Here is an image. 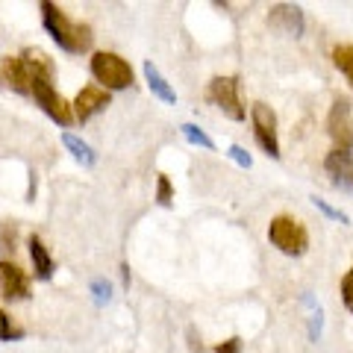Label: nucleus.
I'll return each mask as SVG.
<instances>
[{
    "instance_id": "obj_1",
    "label": "nucleus",
    "mask_w": 353,
    "mask_h": 353,
    "mask_svg": "<svg viewBox=\"0 0 353 353\" xmlns=\"http://www.w3.org/2000/svg\"><path fill=\"white\" fill-rule=\"evenodd\" d=\"M39 9H41L44 32H48V36L57 41L65 53H85L88 48H92L94 32H92L88 24H83V21H71L68 15L62 12V6L50 3V0H41Z\"/></svg>"
},
{
    "instance_id": "obj_2",
    "label": "nucleus",
    "mask_w": 353,
    "mask_h": 353,
    "mask_svg": "<svg viewBox=\"0 0 353 353\" xmlns=\"http://www.w3.org/2000/svg\"><path fill=\"white\" fill-rule=\"evenodd\" d=\"M88 71L97 83H101L103 92H124L132 85V65L118 57L112 50H97L88 59Z\"/></svg>"
},
{
    "instance_id": "obj_3",
    "label": "nucleus",
    "mask_w": 353,
    "mask_h": 353,
    "mask_svg": "<svg viewBox=\"0 0 353 353\" xmlns=\"http://www.w3.org/2000/svg\"><path fill=\"white\" fill-rule=\"evenodd\" d=\"M268 241L285 256H303L309 248V233L306 227L292 215H277L268 224Z\"/></svg>"
},
{
    "instance_id": "obj_4",
    "label": "nucleus",
    "mask_w": 353,
    "mask_h": 353,
    "mask_svg": "<svg viewBox=\"0 0 353 353\" xmlns=\"http://www.w3.org/2000/svg\"><path fill=\"white\" fill-rule=\"evenodd\" d=\"M206 97L212 101L221 112L233 121H245L248 118V109L239 97V77H215L206 88Z\"/></svg>"
},
{
    "instance_id": "obj_5",
    "label": "nucleus",
    "mask_w": 353,
    "mask_h": 353,
    "mask_svg": "<svg viewBox=\"0 0 353 353\" xmlns=\"http://www.w3.org/2000/svg\"><path fill=\"white\" fill-rule=\"evenodd\" d=\"M327 132H330V139H333L336 150L350 153V148H353V109H350L347 97H336L333 106H330Z\"/></svg>"
},
{
    "instance_id": "obj_6",
    "label": "nucleus",
    "mask_w": 353,
    "mask_h": 353,
    "mask_svg": "<svg viewBox=\"0 0 353 353\" xmlns=\"http://www.w3.org/2000/svg\"><path fill=\"white\" fill-rule=\"evenodd\" d=\"M250 124H253V136H256L259 148L268 153L271 159H280L277 115H274V109L265 106V103H253V106H250Z\"/></svg>"
},
{
    "instance_id": "obj_7",
    "label": "nucleus",
    "mask_w": 353,
    "mask_h": 353,
    "mask_svg": "<svg viewBox=\"0 0 353 353\" xmlns=\"http://www.w3.org/2000/svg\"><path fill=\"white\" fill-rule=\"evenodd\" d=\"M0 294L3 301H30V274L12 259H0Z\"/></svg>"
},
{
    "instance_id": "obj_8",
    "label": "nucleus",
    "mask_w": 353,
    "mask_h": 353,
    "mask_svg": "<svg viewBox=\"0 0 353 353\" xmlns=\"http://www.w3.org/2000/svg\"><path fill=\"white\" fill-rule=\"evenodd\" d=\"M109 101H112V94L103 92L101 85H85L80 94L74 97V121H80V124H85V121H92L97 112H103V109L109 106Z\"/></svg>"
},
{
    "instance_id": "obj_9",
    "label": "nucleus",
    "mask_w": 353,
    "mask_h": 353,
    "mask_svg": "<svg viewBox=\"0 0 353 353\" xmlns=\"http://www.w3.org/2000/svg\"><path fill=\"white\" fill-rule=\"evenodd\" d=\"M27 253H30V262H32V277L41 280V283H48L53 277V271H57V259L50 256V250L41 241L39 233H32L27 239Z\"/></svg>"
},
{
    "instance_id": "obj_10",
    "label": "nucleus",
    "mask_w": 353,
    "mask_h": 353,
    "mask_svg": "<svg viewBox=\"0 0 353 353\" xmlns=\"http://www.w3.org/2000/svg\"><path fill=\"white\" fill-rule=\"evenodd\" d=\"M324 168H327V174H330V180H333L336 189L353 194V157H350V153L333 150L324 159Z\"/></svg>"
},
{
    "instance_id": "obj_11",
    "label": "nucleus",
    "mask_w": 353,
    "mask_h": 353,
    "mask_svg": "<svg viewBox=\"0 0 353 353\" xmlns=\"http://www.w3.org/2000/svg\"><path fill=\"white\" fill-rule=\"evenodd\" d=\"M268 24L280 27L283 32H289V36H301L303 32V12H301V6L277 3V6L268 9Z\"/></svg>"
},
{
    "instance_id": "obj_12",
    "label": "nucleus",
    "mask_w": 353,
    "mask_h": 353,
    "mask_svg": "<svg viewBox=\"0 0 353 353\" xmlns=\"http://www.w3.org/2000/svg\"><path fill=\"white\" fill-rule=\"evenodd\" d=\"M0 74H3V80L9 83L12 92L30 97V77H27V68H24V62H21V57H3Z\"/></svg>"
},
{
    "instance_id": "obj_13",
    "label": "nucleus",
    "mask_w": 353,
    "mask_h": 353,
    "mask_svg": "<svg viewBox=\"0 0 353 353\" xmlns=\"http://www.w3.org/2000/svg\"><path fill=\"white\" fill-rule=\"evenodd\" d=\"M141 71H145V80H148V85H150V92L159 97L162 103H176V94H174V88L168 85V80L159 74V68L153 62H145L141 65Z\"/></svg>"
},
{
    "instance_id": "obj_14",
    "label": "nucleus",
    "mask_w": 353,
    "mask_h": 353,
    "mask_svg": "<svg viewBox=\"0 0 353 353\" xmlns=\"http://www.w3.org/2000/svg\"><path fill=\"white\" fill-rule=\"evenodd\" d=\"M62 145H65V150H68L77 162L83 165V168H92V165L97 162V153L92 150V145L83 141L80 136H74V132H62Z\"/></svg>"
},
{
    "instance_id": "obj_15",
    "label": "nucleus",
    "mask_w": 353,
    "mask_h": 353,
    "mask_svg": "<svg viewBox=\"0 0 353 353\" xmlns=\"http://www.w3.org/2000/svg\"><path fill=\"white\" fill-rule=\"evenodd\" d=\"M333 65L347 77V83L353 85V44H336L333 48Z\"/></svg>"
},
{
    "instance_id": "obj_16",
    "label": "nucleus",
    "mask_w": 353,
    "mask_h": 353,
    "mask_svg": "<svg viewBox=\"0 0 353 353\" xmlns=\"http://www.w3.org/2000/svg\"><path fill=\"white\" fill-rule=\"evenodd\" d=\"M303 306L309 309V339L318 341V336H321V324H324L321 321V306H318L309 294H303Z\"/></svg>"
},
{
    "instance_id": "obj_17",
    "label": "nucleus",
    "mask_w": 353,
    "mask_h": 353,
    "mask_svg": "<svg viewBox=\"0 0 353 353\" xmlns=\"http://www.w3.org/2000/svg\"><path fill=\"white\" fill-rule=\"evenodd\" d=\"M180 130H183V136L189 139L192 145H197V148H206V150H215V141L209 139L206 132H203L201 127H197V124H183Z\"/></svg>"
},
{
    "instance_id": "obj_18",
    "label": "nucleus",
    "mask_w": 353,
    "mask_h": 353,
    "mask_svg": "<svg viewBox=\"0 0 353 353\" xmlns=\"http://www.w3.org/2000/svg\"><path fill=\"white\" fill-rule=\"evenodd\" d=\"M18 339H24V330L12 324L6 309H0V341H18Z\"/></svg>"
},
{
    "instance_id": "obj_19",
    "label": "nucleus",
    "mask_w": 353,
    "mask_h": 353,
    "mask_svg": "<svg viewBox=\"0 0 353 353\" xmlns=\"http://www.w3.org/2000/svg\"><path fill=\"white\" fill-rule=\"evenodd\" d=\"M157 203L159 206H171L174 203V185L168 180V174H159L157 176Z\"/></svg>"
},
{
    "instance_id": "obj_20",
    "label": "nucleus",
    "mask_w": 353,
    "mask_h": 353,
    "mask_svg": "<svg viewBox=\"0 0 353 353\" xmlns=\"http://www.w3.org/2000/svg\"><path fill=\"white\" fill-rule=\"evenodd\" d=\"M88 292H92V297H94L97 306H106L109 301H112V285H109V280H92Z\"/></svg>"
},
{
    "instance_id": "obj_21",
    "label": "nucleus",
    "mask_w": 353,
    "mask_h": 353,
    "mask_svg": "<svg viewBox=\"0 0 353 353\" xmlns=\"http://www.w3.org/2000/svg\"><path fill=\"white\" fill-rule=\"evenodd\" d=\"M309 201H312V206L318 209V212H324L327 218H333V221H341V224H347V215L345 212H341V209H336V206H330L327 201H321V197H318V194H312V197H309Z\"/></svg>"
},
{
    "instance_id": "obj_22",
    "label": "nucleus",
    "mask_w": 353,
    "mask_h": 353,
    "mask_svg": "<svg viewBox=\"0 0 353 353\" xmlns=\"http://www.w3.org/2000/svg\"><path fill=\"white\" fill-rule=\"evenodd\" d=\"M15 236H18V227L3 221L0 224V250H15Z\"/></svg>"
},
{
    "instance_id": "obj_23",
    "label": "nucleus",
    "mask_w": 353,
    "mask_h": 353,
    "mask_svg": "<svg viewBox=\"0 0 353 353\" xmlns=\"http://www.w3.org/2000/svg\"><path fill=\"white\" fill-rule=\"evenodd\" d=\"M227 157L233 159V162H239L241 168H250V165H253V157H250V153L241 148V145H230V148H227Z\"/></svg>"
},
{
    "instance_id": "obj_24",
    "label": "nucleus",
    "mask_w": 353,
    "mask_h": 353,
    "mask_svg": "<svg viewBox=\"0 0 353 353\" xmlns=\"http://www.w3.org/2000/svg\"><path fill=\"white\" fill-rule=\"evenodd\" d=\"M341 301H345L347 312H353V268L341 277Z\"/></svg>"
},
{
    "instance_id": "obj_25",
    "label": "nucleus",
    "mask_w": 353,
    "mask_h": 353,
    "mask_svg": "<svg viewBox=\"0 0 353 353\" xmlns=\"http://www.w3.org/2000/svg\"><path fill=\"white\" fill-rule=\"evenodd\" d=\"M215 353H241V339L233 336V339L221 341V345H215Z\"/></svg>"
}]
</instances>
